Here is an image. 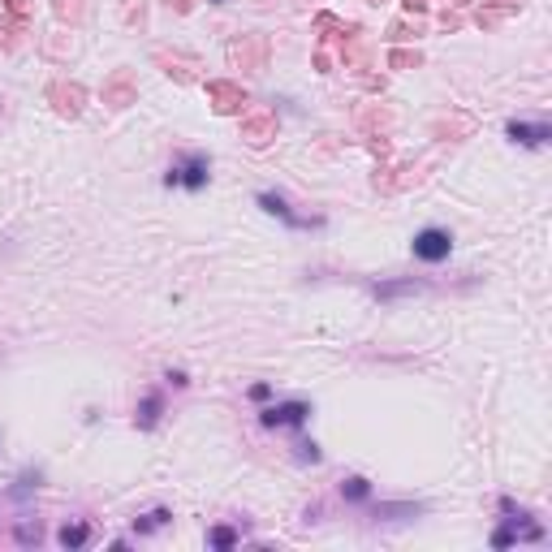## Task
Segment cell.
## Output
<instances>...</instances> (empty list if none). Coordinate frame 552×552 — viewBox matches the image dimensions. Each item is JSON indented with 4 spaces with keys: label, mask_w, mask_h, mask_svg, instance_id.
Masks as SVG:
<instances>
[{
    "label": "cell",
    "mask_w": 552,
    "mask_h": 552,
    "mask_svg": "<svg viewBox=\"0 0 552 552\" xmlns=\"http://www.w3.org/2000/svg\"><path fill=\"white\" fill-rule=\"evenodd\" d=\"M164 186H186V190H203L207 186V155H186L177 160L169 173H164Z\"/></svg>",
    "instance_id": "obj_1"
},
{
    "label": "cell",
    "mask_w": 552,
    "mask_h": 552,
    "mask_svg": "<svg viewBox=\"0 0 552 552\" xmlns=\"http://www.w3.org/2000/svg\"><path fill=\"white\" fill-rule=\"evenodd\" d=\"M501 509L509 514V526L492 535V543H496V548H509L514 539H543V526H531V522H526V514H522V509H514V501H501Z\"/></svg>",
    "instance_id": "obj_2"
},
{
    "label": "cell",
    "mask_w": 552,
    "mask_h": 552,
    "mask_svg": "<svg viewBox=\"0 0 552 552\" xmlns=\"http://www.w3.org/2000/svg\"><path fill=\"white\" fill-rule=\"evenodd\" d=\"M449 250H453V238H449L445 229H423V233L414 238V255H419L423 263H440V259H449Z\"/></svg>",
    "instance_id": "obj_3"
},
{
    "label": "cell",
    "mask_w": 552,
    "mask_h": 552,
    "mask_svg": "<svg viewBox=\"0 0 552 552\" xmlns=\"http://www.w3.org/2000/svg\"><path fill=\"white\" fill-rule=\"evenodd\" d=\"M307 414H311L307 402H285V406H267V410H263V423H267V427H302Z\"/></svg>",
    "instance_id": "obj_4"
},
{
    "label": "cell",
    "mask_w": 552,
    "mask_h": 552,
    "mask_svg": "<svg viewBox=\"0 0 552 552\" xmlns=\"http://www.w3.org/2000/svg\"><path fill=\"white\" fill-rule=\"evenodd\" d=\"M509 138H518L522 147H543L552 134H548V126H522V121H509Z\"/></svg>",
    "instance_id": "obj_5"
},
{
    "label": "cell",
    "mask_w": 552,
    "mask_h": 552,
    "mask_svg": "<svg viewBox=\"0 0 552 552\" xmlns=\"http://www.w3.org/2000/svg\"><path fill=\"white\" fill-rule=\"evenodd\" d=\"M259 203L272 211V216H285L289 220V225H311V220H302V216H294L289 207H285V199H276V194H259Z\"/></svg>",
    "instance_id": "obj_6"
},
{
    "label": "cell",
    "mask_w": 552,
    "mask_h": 552,
    "mask_svg": "<svg viewBox=\"0 0 552 552\" xmlns=\"http://www.w3.org/2000/svg\"><path fill=\"white\" fill-rule=\"evenodd\" d=\"M87 539H91L87 526H65V531H61V543H65V548H82Z\"/></svg>",
    "instance_id": "obj_7"
},
{
    "label": "cell",
    "mask_w": 552,
    "mask_h": 552,
    "mask_svg": "<svg viewBox=\"0 0 552 552\" xmlns=\"http://www.w3.org/2000/svg\"><path fill=\"white\" fill-rule=\"evenodd\" d=\"M169 522V509H151L143 522H138V535H147V531H155V526H164Z\"/></svg>",
    "instance_id": "obj_8"
},
{
    "label": "cell",
    "mask_w": 552,
    "mask_h": 552,
    "mask_svg": "<svg viewBox=\"0 0 552 552\" xmlns=\"http://www.w3.org/2000/svg\"><path fill=\"white\" fill-rule=\"evenodd\" d=\"M155 414H160V397H147V402H143V410H138V423H143V427H151V423H155Z\"/></svg>",
    "instance_id": "obj_9"
},
{
    "label": "cell",
    "mask_w": 552,
    "mask_h": 552,
    "mask_svg": "<svg viewBox=\"0 0 552 552\" xmlns=\"http://www.w3.org/2000/svg\"><path fill=\"white\" fill-rule=\"evenodd\" d=\"M346 496H350V501H367V496H371L367 479H350V483H346Z\"/></svg>",
    "instance_id": "obj_10"
},
{
    "label": "cell",
    "mask_w": 552,
    "mask_h": 552,
    "mask_svg": "<svg viewBox=\"0 0 552 552\" xmlns=\"http://www.w3.org/2000/svg\"><path fill=\"white\" fill-rule=\"evenodd\" d=\"M233 539H238V535H233L229 526H216V531H211V543H216V548H233Z\"/></svg>",
    "instance_id": "obj_11"
},
{
    "label": "cell",
    "mask_w": 552,
    "mask_h": 552,
    "mask_svg": "<svg viewBox=\"0 0 552 552\" xmlns=\"http://www.w3.org/2000/svg\"><path fill=\"white\" fill-rule=\"evenodd\" d=\"M406 289H414V281H402V285H375L380 298H393V294H406Z\"/></svg>",
    "instance_id": "obj_12"
},
{
    "label": "cell",
    "mask_w": 552,
    "mask_h": 552,
    "mask_svg": "<svg viewBox=\"0 0 552 552\" xmlns=\"http://www.w3.org/2000/svg\"><path fill=\"white\" fill-rule=\"evenodd\" d=\"M18 539H22V543H31V539H39V526H26V522H22V526H18Z\"/></svg>",
    "instance_id": "obj_13"
},
{
    "label": "cell",
    "mask_w": 552,
    "mask_h": 552,
    "mask_svg": "<svg viewBox=\"0 0 552 552\" xmlns=\"http://www.w3.org/2000/svg\"><path fill=\"white\" fill-rule=\"evenodd\" d=\"M267 393H272L267 384H255V389H250V397H255V402H267Z\"/></svg>",
    "instance_id": "obj_14"
}]
</instances>
